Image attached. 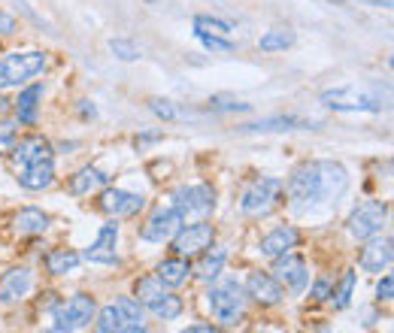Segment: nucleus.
Masks as SVG:
<instances>
[{"mask_svg": "<svg viewBox=\"0 0 394 333\" xmlns=\"http://www.w3.org/2000/svg\"><path fill=\"white\" fill-rule=\"evenodd\" d=\"M16 121H0V155H9L16 146Z\"/></svg>", "mask_w": 394, "mask_h": 333, "instance_id": "4c0bfd02", "label": "nucleus"}, {"mask_svg": "<svg viewBox=\"0 0 394 333\" xmlns=\"http://www.w3.org/2000/svg\"><path fill=\"white\" fill-rule=\"evenodd\" d=\"M319 182H322V200L336 203L349 188V173L336 160H319Z\"/></svg>", "mask_w": 394, "mask_h": 333, "instance_id": "f3484780", "label": "nucleus"}, {"mask_svg": "<svg viewBox=\"0 0 394 333\" xmlns=\"http://www.w3.org/2000/svg\"><path fill=\"white\" fill-rule=\"evenodd\" d=\"M283 191L288 197V206L297 215L315 209L322 200V182H319V160H303L291 170L288 182H283Z\"/></svg>", "mask_w": 394, "mask_h": 333, "instance_id": "f257e3e1", "label": "nucleus"}, {"mask_svg": "<svg viewBox=\"0 0 394 333\" xmlns=\"http://www.w3.org/2000/svg\"><path fill=\"white\" fill-rule=\"evenodd\" d=\"M391 258H394V243L391 236H370L364 239V249H361V258H358V263H361L364 273H385L391 267Z\"/></svg>", "mask_w": 394, "mask_h": 333, "instance_id": "2eb2a0df", "label": "nucleus"}, {"mask_svg": "<svg viewBox=\"0 0 394 333\" xmlns=\"http://www.w3.org/2000/svg\"><path fill=\"white\" fill-rule=\"evenodd\" d=\"M116 246H119V224H116V218H109V222L97 231L94 243L82 251V261H92V263H116L119 261Z\"/></svg>", "mask_w": 394, "mask_h": 333, "instance_id": "4468645a", "label": "nucleus"}, {"mask_svg": "<svg viewBox=\"0 0 394 333\" xmlns=\"http://www.w3.org/2000/svg\"><path fill=\"white\" fill-rule=\"evenodd\" d=\"M109 52L116 55L119 61H137L140 58V49L131 40H109Z\"/></svg>", "mask_w": 394, "mask_h": 333, "instance_id": "c9c22d12", "label": "nucleus"}, {"mask_svg": "<svg viewBox=\"0 0 394 333\" xmlns=\"http://www.w3.org/2000/svg\"><path fill=\"white\" fill-rule=\"evenodd\" d=\"M279 197H283V179L258 176L240 194V215H246V218H264V215H270L279 206Z\"/></svg>", "mask_w": 394, "mask_h": 333, "instance_id": "7ed1b4c3", "label": "nucleus"}, {"mask_svg": "<svg viewBox=\"0 0 394 333\" xmlns=\"http://www.w3.org/2000/svg\"><path fill=\"white\" fill-rule=\"evenodd\" d=\"M195 37L204 43V49H209V52H221V55L234 52V43L228 37H219V33H200V31H195Z\"/></svg>", "mask_w": 394, "mask_h": 333, "instance_id": "f704fd0d", "label": "nucleus"}, {"mask_svg": "<svg viewBox=\"0 0 394 333\" xmlns=\"http://www.w3.org/2000/svg\"><path fill=\"white\" fill-rule=\"evenodd\" d=\"M164 294H167V285L158 279V275H143V279H137V285H133V297H137L146 309L155 306Z\"/></svg>", "mask_w": 394, "mask_h": 333, "instance_id": "c85d7f7f", "label": "nucleus"}, {"mask_svg": "<svg viewBox=\"0 0 394 333\" xmlns=\"http://www.w3.org/2000/svg\"><path fill=\"white\" fill-rule=\"evenodd\" d=\"M358 4H370V6H391V0H358Z\"/></svg>", "mask_w": 394, "mask_h": 333, "instance_id": "a18cd8bd", "label": "nucleus"}, {"mask_svg": "<svg viewBox=\"0 0 394 333\" xmlns=\"http://www.w3.org/2000/svg\"><path fill=\"white\" fill-rule=\"evenodd\" d=\"M319 124H322V121L300 119V116H273V119H261V121L243 124L240 131H246V133H270V131H312V128H319Z\"/></svg>", "mask_w": 394, "mask_h": 333, "instance_id": "412c9836", "label": "nucleus"}, {"mask_svg": "<svg viewBox=\"0 0 394 333\" xmlns=\"http://www.w3.org/2000/svg\"><path fill=\"white\" fill-rule=\"evenodd\" d=\"M300 243V234H297V227H291V224H283V227H273L261 243H258V251H261V258H279V255H285V251H291Z\"/></svg>", "mask_w": 394, "mask_h": 333, "instance_id": "6ab92c4d", "label": "nucleus"}, {"mask_svg": "<svg viewBox=\"0 0 394 333\" xmlns=\"http://www.w3.org/2000/svg\"><path fill=\"white\" fill-rule=\"evenodd\" d=\"M79 112H82L85 119H94V107H88V100H82V107H79Z\"/></svg>", "mask_w": 394, "mask_h": 333, "instance_id": "c03bdc74", "label": "nucleus"}, {"mask_svg": "<svg viewBox=\"0 0 394 333\" xmlns=\"http://www.w3.org/2000/svg\"><path fill=\"white\" fill-rule=\"evenodd\" d=\"M207 109H212V112H249L252 107L243 100H236L234 94H212L207 100Z\"/></svg>", "mask_w": 394, "mask_h": 333, "instance_id": "473e14b6", "label": "nucleus"}, {"mask_svg": "<svg viewBox=\"0 0 394 333\" xmlns=\"http://www.w3.org/2000/svg\"><path fill=\"white\" fill-rule=\"evenodd\" d=\"M195 31H200V33H219V37H228V33H231L234 28H231V21H224V18L195 16Z\"/></svg>", "mask_w": 394, "mask_h": 333, "instance_id": "72a5a7b5", "label": "nucleus"}, {"mask_svg": "<svg viewBox=\"0 0 394 333\" xmlns=\"http://www.w3.org/2000/svg\"><path fill=\"white\" fill-rule=\"evenodd\" d=\"M149 309H152V315H155V318H161V321H173V318L182 315V297H176V294H164L161 300H158L155 306H149Z\"/></svg>", "mask_w": 394, "mask_h": 333, "instance_id": "2f4dec72", "label": "nucleus"}, {"mask_svg": "<svg viewBox=\"0 0 394 333\" xmlns=\"http://www.w3.org/2000/svg\"><path fill=\"white\" fill-rule=\"evenodd\" d=\"M94 312H97L94 297L73 294V297H67L64 303L55 306V312H52V330H58V333L82 330V327H88L94 321Z\"/></svg>", "mask_w": 394, "mask_h": 333, "instance_id": "39448f33", "label": "nucleus"}, {"mask_svg": "<svg viewBox=\"0 0 394 333\" xmlns=\"http://www.w3.org/2000/svg\"><path fill=\"white\" fill-rule=\"evenodd\" d=\"M243 291H246V297H252V300L261 303V306H276V303H283V297H285L283 285H279L270 273H261V270L246 275Z\"/></svg>", "mask_w": 394, "mask_h": 333, "instance_id": "ddd939ff", "label": "nucleus"}, {"mask_svg": "<svg viewBox=\"0 0 394 333\" xmlns=\"http://www.w3.org/2000/svg\"><path fill=\"white\" fill-rule=\"evenodd\" d=\"M9 155L16 158V164H18V167L33 164V160L55 158L52 143L46 140V136H40V133H31V136H25V140H16V146H13V152H9Z\"/></svg>", "mask_w": 394, "mask_h": 333, "instance_id": "aec40b11", "label": "nucleus"}, {"mask_svg": "<svg viewBox=\"0 0 394 333\" xmlns=\"http://www.w3.org/2000/svg\"><path fill=\"white\" fill-rule=\"evenodd\" d=\"M97 206H100V212H104V215H109V218H116V222H119V218L137 215L146 206V197H143V194H137V191H125V188L106 185V188H100Z\"/></svg>", "mask_w": 394, "mask_h": 333, "instance_id": "f8f14e48", "label": "nucleus"}, {"mask_svg": "<svg viewBox=\"0 0 394 333\" xmlns=\"http://www.w3.org/2000/svg\"><path fill=\"white\" fill-rule=\"evenodd\" d=\"M0 33H16V18L9 16V13H0Z\"/></svg>", "mask_w": 394, "mask_h": 333, "instance_id": "a19ab883", "label": "nucleus"}, {"mask_svg": "<svg viewBox=\"0 0 394 333\" xmlns=\"http://www.w3.org/2000/svg\"><path fill=\"white\" fill-rule=\"evenodd\" d=\"M55 182V160H33V164H25L18 173V185L28 191H46Z\"/></svg>", "mask_w": 394, "mask_h": 333, "instance_id": "5701e85b", "label": "nucleus"}, {"mask_svg": "<svg viewBox=\"0 0 394 333\" xmlns=\"http://www.w3.org/2000/svg\"><path fill=\"white\" fill-rule=\"evenodd\" d=\"M173 243V251L179 258H195V255H204V251L216 243V227L209 222H195V224H182L179 234L170 239Z\"/></svg>", "mask_w": 394, "mask_h": 333, "instance_id": "6e6552de", "label": "nucleus"}, {"mask_svg": "<svg viewBox=\"0 0 394 333\" xmlns=\"http://www.w3.org/2000/svg\"><path fill=\"white\" fill-rule=\"evenodd\" d=\"M109 182H112V176L104 173L100 167H82L79 173L70 176V182H67V191H70L73 197H88V194L106 188Z\"/></svg>", "mask_w": 394, "mask_h": 333, "instance_id": "4be33fe9", "label": "nucleus"}, {"mask_svg": "<svg viewBox=\"0 0 394 333\" xmlns=\"http://www.w3.org/2000/svg\"><path fill=\"white\" fill-rule=\"evenodd\" d=\"M46 70V52H9L0 58V91L25 85Z\"/></svg>", "mask_w": 394, "mask_h": 333, "instance_id": "20e7f679", "label": "nucleus"}, {"mask_svg": "<svg viewBox=\"0 0 394 333\" xmlns=\"http://www.w3.org/2000/svg\"><path fill=\"white\" fill-rule=\"evenodd\" d=\"M40 100H43V85H28L25 91H18V100L13 103L18 124H28V128H31V124H37Z\"/></svg>", "mask_w": 394, "mask_h": 333, "instance_id": "b1692460", "label": "nucleus"}, {"mask_svg": "<svg viewBox=\"0 0 394 333\" xmlns=\"http://www.w3.org/2000/svg\"><path fill=\"white\" fill-rule=\"evenodd\" d=\"M149 109L155 112L158 119H164V121H173V119H179V109L173 107V100H164V97H152V100H149Z\"/></svg>", "mask_w": 394, "mask_h": 333, "instance_id": "e433bc0d", "label": "nucleus"}, {"mask_svg": "<svg viewBox=\"0 0 394 333\" xmlns=\"http://www.w3.org/2000/svg\"><path fill=\"white\" fill-rule=\"evenodd\" d=\"M207 300H209L212 318L221 321L224 327H234L236 321L243 318V309H246V300H249V297H246L243 285L236 279H221V282H216L209 288Z\"/></svg>", "mask_w": 394, "mask_h": 333, "instance_id": "f03ea898", "label": "nucleus"}, {"mask_svg": "<svg viewBox=\"0 0 394 333\" xmlns=\"http://www.w3.org/2000/svg\"><path fill=\"white\" fill-rule=\"evenodd\" d=\"M155 140H161V133H146V136H140V140H137V148H143L146 143H155Z\"/></svg>", "mask_w": 394, "mask_h": 333, "instance_id": "37998d69", "label": "nucleus"}, {"mask_svg": "<svg viewBox=\"0 0 394 333\" xmlns=\"http://www.w3.org/2000/svg\"><path fill=\"white\" fill-rule=\"evenodd\" d=\"M391 294H394V279H391V275H382L379 285H376V297L388 303V300H391Z\"/></svg>", "mask_w": 394, "mask_h": 333, "instance_id": "ea45409f", "label": "nucleus"}, {"mask_svg": "<svg viewBox=\"0 0 394 333\" xmlns=\"http://www.w3.org/2000/svg\"><path fill=\"white\" fill-rule=\"evenodd\" d=\"M352 291H355V270H346L340 285L331 291V303H334L336 312H343V309L349 306V300H352Z\"/></svg>", "mask_w": 394, "mask_h": 333, "instance_id": "7c9ffc66", "label": "nucleus"}, {"mask_svg": "<svg viewBox=\"0 0 394 333\" xmlns=\"http://www.w3.org/2000/svg\"><path fill=\"white\" fill-rule=\"evenodd\" d=\"M288 45H295V31L291 28H270L258 40V49L261 52H285Z\"/></svg>", "mask_w": 394, "mask_h": 333, "instance_id": "c756f323", "label": "nucleus"}, {"mask_svg": "<svg viewBox=\"0 0 394 333\" xmlns=\"http://www.w3.org/2000/svg\"><path fill=\"white\" fill-rule=\"evenodd\" d=\"M13 227L16 234H46L49 231V215L37 209V206H25V209H18L16 218H13Z\"/></svg>", "mask_w": 394, "mask_h": 333, "instance_id": "a878e982", "label": "nucleus"}, {"mask_svg": "<svg viewBox=\"0 0 394 333\" xmlns=\"http://www.w3.org/2000/svg\"><path fill=\"white\" fill-rule=\"evenodd\" d=\"M388 222V206L382 200H364L361 206H355L352 215L346 218V231L352 239L364 243V239L382 234V224Z\"/></svg>", "mask_w": 394, "mask_h": 333, "instance_id": "0eeeda50", "label": "nucleus"}, {"mask_svg": "<svg viewBox=\"0 0 394 333\" xmlns=\"http://www.w3.org/2000/svg\"><path fill=\"white\" fill-rule=\"evenodd\" d=\"M224 261H228V249H221V246H209L204 251V258H200L197 263V279L200 282H216L219 275H221V267H224Z\"/></svg>", "mask_w": 394, "mask_h": 333, "instance_id": "bb28decb", "label": "nucleus"}, {"mask_svg": "<svg viewBox=\"0 0 394 333\" xmlns=\"http://www.w3.org/2000/svg\"><path fill=\"white\" fill-rule=\"evenodd\" d=\"M155 275L167 285V288H179V285H185V282H188V275H191V263H188V258H179V255H176V258H167V261L158 263Z\"/></svg>", "mask_w": 394, "mask_h": 333, "instance_id": "393cba45", "label": "nucleus"}, {"mask_svg": "<svg viewBox=\"0 0 394 333\" xmlns=\"http://www.w3.org/2000/svg\"><path fill=\"white\" fill-rule=\"evenodd\" d=\"M6 103H9V100H4V97H0V109H4V107H6Z\"/></svg>", "mask_w": 394, "mask_h": 333, "instance_id": "49530a36", "label": "nucleus"}, {"mask_svg": "<svg viewBox=\"0 0 394 333\" xmlns=\"http://www.w3.org/2000/svg\"><path fill=\"white\" fill-rule=\"evenodd\" d=\"M173 206L185 218L195 215V218H207L212 209H216V191L207 182H195V185H182L173 194Z\"/></svg>", "mask_w": 394, "mask_h": 333, "instance_id": "9d476101", "label": "nucleus"}, {"mask_svg": "<svg viewBox=\"0 0 394 333\" xmlns=\"http://www.w3.org/2000/svg\"><path fill=\"white\" fill-rule=\"evenodd\" d=\"M79 263H82V255L73 249H55L46 255V270L52 275H67V273H73Z\"/></svg>", "mask_w": 394, "mask_h": 333, "instance_id": "cd10ccee", "label": "nucleus"}, {"mask_svg": "<svg viewBox=\"0 0 394 333\" xmlns=\"http://www.w3.org/2000/svg\"><path fill=\"white\" fill-rule=\"evenodd\" d=\"M273 270H270V275L283 285V288L288 294H303L307 291V285H310V270H307V261L297 258V255H291V251H285V255H279L273 258Z\"/></svg>", "mask_w": 394, "mask_h": 333, "instance_id": "9b49d317", "label": "nucleus"}, {"mask_svg": "<svg viewBox=\"0 0 394 333\" xmlns=\"http://www.w3.org/2000/svg\"><path fill=\"white\" fill-rule=\"evenodd\" d=\"M31 285H33V273H31L28 267H13V270H6L4 275H0V303L9 306V303L21 300V297L31 291Z\"/></svg>", "mask_w": 394, "mask_h": 333, "instance_id": "a211bd4d", "label": "nucleus"}, {"mask_svg": "<svg viewBox=\"0 0 394 333\" xmlns=\"http://www.w3.org/2000/svg\"><path fill=\"white\" fill-rule=\"evenodd\" d=\"M331 291H334V279H319L310 288V297H312V300H328Z\"/></svg>", "mask_w": 394, "mask_h": 333, "instance_id": "58836bf2", "label": "nucleus"}, {"mask_svg": "<svg viewBox=\"0 0 394 333\" xmlns=\"http://www.w3.org/2000/svg\"><path fill=\"white\" fill-rule=\"evenodd\" d=\"M322 103L334 112H382V94L370 88H358V85H346V88H334L324 91Z\"/></svg>", "mask_w": 394, "mask_h": 333, "instance_id": "423d86ee", "label": "nucleus"}, {"mask_svg": "<svg viewBox=\"0 0 394 333\" xmlns=\"http://www.w3.org/2000/svg\"><path fill=\"white\" fill-rule=\"evenodd\" d=\"M94 327L100 333H143L146 321H133L119 303H109L100 312H94Z\"/></svg>", "mask_w": 394, "mask_h": 333, "instance_id": "dca6fc26", "label": "nucleus"}, {"mask_svg": "<svg viewBox=\"0 0 394 333\" xmlns=\"http://www.w3.org/2000/svg\"><path fill=\"white\" fill-rule=\"evenodd\" d=\"M212 324H188V333H212Z\"/></svg>", "mask_w": 394, "mask_h": 333, "instance_id": "79ce46f5", "label": "nucleus"}, {"mask_svg": "<svg viewBox=\"0 0 394 333\" xmlns=\"http://www.w3.org/2000/svg\"><path fill=\"white\" fill-rule=\"evenodd\" d=\"M185 224V215L176 206H158V209L146 218V224L140 227V236L146 243H167L179 234V227Z\"/></svg>", "mask_w": 394, "mask_h": 333, "instance_id": "1a4fd4ad", "label": "nucleus"}]
</instances>
